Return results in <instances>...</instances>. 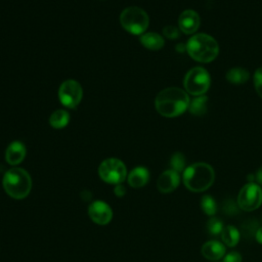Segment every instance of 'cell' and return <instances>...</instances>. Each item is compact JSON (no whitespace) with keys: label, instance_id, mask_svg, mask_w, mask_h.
Wrapping results in <instances>:
<instances>
[{"label":"cell","instance_id":"1","mask_svg":"<svg viewBox=\"0 0 262 262\" xmlns=\"http://www.w3.org/2000/svg\"><path fill=\"white\" fill-rule=\"evenodd\" d=\"M155 105L160 115L166 118H174L187 110L189 97L186 91L178 87H168L158 93Z\"/></svg>","mask_w":262,"mask_h":262},{"label":"cell","instance_id":"2","mask_svg":"<svg viewBox=\"0 0 262 262\" xmlns=\"http://www.w3.org/2000/svg\"><path fill=\"white\" fill-rule=\"evenodd\" d=\"M4 191L12 199L23 200L32 189V179L25 169L14 167L5 172L2 178Z\"/></svg>","mask_w":262,"mask_h":262},{"label":"cell","instance_id":"3","mask_svg":"<svg viewBox=\"0 0 262 262\" xmlns=\"http://www.w3.org/2000/svg\"><path fill=\"white\" fill-rule=\"evenodd\" d=\"M214 169L207 163H194L183 172V183L185 187L194 192L208 189L214 182Z\"/></svg>","mask_w":262,"mask_h":262},{"label":"cell","instance_id":"4","mask_svg":"<svg viewBox=\"0 0 262 262\" xmlns=\"http://www.w3.org/2000/svg\"><path fill=\"white\" fill-rule=\"evenodd\" d=\"M186 50L194 60L208 63L217 57L219 46L212 36L200 33L189 38L186 44Z\"/></svg>","mask_w":262,"mask_h":262},{"label":"cell","instance_id":"5","mask_svg":"<svg viewBox=\"0 0 262 262\" xmlns=\"http://www.w3.org/2000/svg\"><path fill=\"white\" fill-rule=\"evenodd\" d=\"M120 23L124 30L133 35H141L148 27L147 13L140 7L130 6L125 8L120 15Z\"/></svg>","mask_w":262,"mask_h":262},{"label":"cell","instance_id":"6","mask_svg":"<svg viewBox=\"0 0 262 262\" xmlns=\"http://www.w3.org/2000/svg\"><path fill=\"white\" fill-rule=\"evenodd\" d=\"M100 179L110 184H121L127 177L125 164L117 158H108L102 161L98 167Z\"/></svg>","mask_w":262,"mask_h":262},{"label":"cell","instance_id":"7","mask_svg":"<svg viewBox=\"0 0 262 262\" xmlns=\"http://www.w3.org/2000/svg\"><path fill=\"white\" fill-rule=\"evenodd\" d=\"M210 83L209 73L201 67H195L189 70L183 81L185 91L194 96L205 94L210 87Z\"/></svg>","mask_w":262,"mask_h":262},{"label":"cell","instance_id":"8","mask_svg":"<svg viewBox=\"0 0 262 262\" xmlns=\"http://www.w3.org/2000/svg\"><path fill=\"white\" fill-rule=\"evenodd\" d=\"M237 204L239 209L247 212L258 209L262 204L261 187L254 182H250L244 185L238 192Z\"/></svg>","mask_w":262,"mask_h":262},{"label":"cell","instance_id":"9","mask_svg":"<svg viewBox=\"0 0 262 262\" xmlns=\"http://www.w3.org/2000/svg\"><path fill=\"white\" fill-rule=\"evenodd\" d=\"M83 95V90L79 82L75 80H66L62 82L58 89V98L62 105L74 108L76 107Z\"/></svg>","mask_w":262,"mask_h":262},{"label":"cell","instance_id":"10","mask_svg":"<svg viewBox=\"0 0 262 262\" xmlns=\"http://www.w3.org/2000/svg\"><path fill=\"white\" fill-rule=\"evenodd\" d=\"M88 215L94 223L98 225H105L113 219V210L107 203L98 200L89 205Z\"/></svg>","mask_w":262,"mask_h":262},{"label":"cell","instance_id":"11","mask_svg":"<svg viewBox=\"0 0 262 262\" xmlns=\"http://www.w3.org/2000/svg\"><path fill=\"white\" fill-rule=\"evenodd\" d=\"M180 182L179 173L170 169L164 171L157 180V188L163 193H168L177 188Z\"/></svg>","mask_w":262,"mask_h":262},{"label":"cell","instance_id":"12","mask_svg":"<svg viewBox=\"0 0 262 262\" xmlns=\"http://www.w3.org/2000/svg\"><path fill=\"white\" fill-rule=\"evenodd\" d=\"M200 16L199 14L191 9H186L181 12L178 18L179 29L184 34H193L200 27Z\"/></svg>","mask_w":262,"mask_h":262},{"label":"cell","instance_id":"13","mask_svg":"<svg viewBox=\"0 0 262 262\" xmlns=\"http://www.w3.org/2000/svg\"><path fill=\"white\" fill-rule=\"evenodd\" d=\"M26 157V146L20 141H12L5 150V160L11 166L20 164Z\"/></svg>","mask_w":262,"mask_h":262},{"label":"cell","instance_id":"14","mask_svg":"<svg viewBox=\"0 0 262 262\" xmlns=\"http://www.w3.org/2000/svg\"><path fill=\"white\" fill-rule=\"evenodd\" d=\"M225 254V247L218 241H209L202 247V255L211 261H218Z\"/></svg>","mask_w":262,"mask_h":262},{"label":"cell","instance_id":"15","mask_svg":"<svg viewBox=\"0 0 262 262\" xmlns=\"http://www.w3.org/2000/svg\"><path fill=\"white\" fill-rule=\"evenodd\" d=\"M148 179H149V172L145 167H142V166L135 167L129 172L127 176L128 183L133 188H140L144 186L148 182Z\"/></svg>","mask_w":262,"mask_h":262},{"label":"cell","instance_id":"16","mask_svg":"<svg viewBox=\"0 0 262 262\" xmlns=\"http://www.w3.org/2000/svg\"><path fill=\"white\" fill-rule=\"evenodd\" d=\"M140 42L141 44L147 48V49H150V50H159L161 49L164 44H165V41H164V38L157 34V33H154V32H149V33H145V34H142L140 36Z\"/></svg>","mask_w":262,"mask_h":262},{"label":"cell","instance_id":"17","mask_svg":"<svg viewBox=\"0 0 262 262\" xmlns=\"http://www.w3.org/2000/svg\"><path fill=\"white\" fill-rule=\"evenodd\" d=\"M70 122V114L64 110H56L49 117V124L52 128H64Z\"/></svg>","mask_w":262,"mask_h":262},{"label":"cell","instance_id":"18","mask_svg":"<svg viewBox=\"0 0 262 262\" xmlns=\"http://www.w3.org/2000/svg\"><path fill=\"white\" fill-rule=\"evenodd\" d=\"M241 233L236 227L232 225L225 226L221 232V239L227 247H234L239 242Z\"/></svg>","mask_w":262,"mask_h":262},{"label":"cell","instance_id":"19","mask_svg":"<svg viewBox=\"0 0 262 262\" xmlns=\"http://www.w3.org/2000/svg\"><path fill=\"white\" fill-rule=\"evenodd\" d=\"M249 72L244 68H232L226 73V80L232 84H243L249 79Z\"/></svg>","mask_w":262,"mask_h":262},{"label":"cell","instance_id":"20","mask_svg":"<svg viewBox=\"0 0 262 262\" xmlns=\"http://www.w3.org/2000/svg\"><path fill=\"white\" fill-rule=\"evenodd\" d=\"M188 108H189V112L195 116H202L206 114L208 108V97L204 95L196 96V98H194L191 102H189Z\"/></svg>","mask_w":262,"mask_h":262},{"label":"cell","instance_id":"21","mask_svg":"<svg viewBox=\"0 0 262 262\" xmlns=\"http://www.w3.org/2000/svg\"><path fill=\"white\" fill-rule=\"evenodd\" d=\"M259 228V223L255 219H250L245 221L242 224V234L245 236V238H250L255 236L257 230Z\"/></svg>","mask_w":262,"mask_h":262},{"label":"cell","instance_id":"22","mask_svg":"<svg viewBox=\"0 0 262 262\" xmlns=\"http://www.w3.org/2000/svg\"><path fill=\"white\" fill-rule=\"evenodd\" d=\"M201 207H202V210L204 211V213H206L207 215L209 216H212L216 213L217 211V205H216V202L215 200L207 194V195H204L202 198V201H201Z\"/></svg>","mask_w":262,"mask_h":262},{"label":"cell","instance_id":"23","mask_svg":"<svg viewBox=\"0 0 262 262\" xmlns=\"http://www.w3.org/2000/svg\"><path fill=\"white\" fill-rule=\"evenodd\" d=\"M170 165L172 170L176 172H181L184 170L185 167V158L181 152H175L170 160Z\"/></svg>","mask_w":262,"mask_h":262},{"label":"cell","instance_id":"24","mask_svg":"<svg viewBox=\"0 0 262 262\" xmlns=\"http://www.w3.org/2000/svg\"><path fill=\"white\" fill-rule=\"evenodd\" d=\"M224 226H223V223L220 219L216 218V217H213L211 218L208 223H207V229L209 231L210 234L212 235H218V234H221L222 230H223Z\"/></svg>","mask_w":262,"mask_h":262},{"label":"cell","instance_id":"25","mask_svg":"<svg viewBox=\"0 0 262 262\" xmlns=\"http://www.w3.org/2000/svg\"><path fill=\"white\" fill-rule=\"evenodd\" d=\"M222 210H223L224 214H226L228 216H233V215H236L239 213L238 204L236 202H234L232 199H227L226 201H224Z\"/></svg>","mask_w":262,"mask_h":262},{"label":"cell","instance_id":"26","mask_svg":"<svg viewBox=\"0 0 262 262\" xmlns=\"http://www.w3.org/2000/svg\"><path fill=\"white\" fill-rule=\"evenodd\" d=\"M254 86L256 92L262 98V68L257 69L254 74Z\"/></svg>","mask_w":262,"mask_h":262},{"label":"cell","instance_id":"27","mask_svg":"<svg viewBox=\"0 0 262 262\" xmlns=\"http://www.w3.org/2000/svg\"><path fill=\"white\" fill-rule=\"evenodd\" d=\"M163 34L169 39H176L179 36V30L174 26H166L163 29Z\"/></svg>","mask_w":262,"mask_h":262},{"label":"cell","instance_id":"28","mask_svg":"<svg viewBox=\"0 0 262 262\" xmlns=\"http://www.w3.org/2000/svg\"><path fill=\"white\" fill-rule=\"evenodd\" d=\"M223 262H242V256L237 252H230L224 257Z\"/></svg>","mask_w":262,"mask_h":262},{"label":"cell","instance_id":"29","mask_svg":"<svg viewBox=\"0 0 262 262\" xmlns=\"http://www.w3.org/2000/svg\"><path fill=\"white\" fill-rule=\"evenodd\" d=\"M114 193H115V195L118 196V198L124 196L125 193H126V188H125V186H124L122 183H121V184H117V185L115 186V188H114Z\"/></svg>","mask_w":262,"mask_h":262},{"label":"cell","instance_id":"30","mask_svg":"<svg viewBox=\"0 0 262 262\" xmlns=\"http://www.w3.org/2000/svg\"><path fill=\"white\" fill-rule=\"evenodd\" d=\"M255 238L259 244H262V227H259L256 234H255Z\"/></svg>","mask_w":262,"mask_h":262},{"label":"cell","instance_id":"31","mask_svg":"<svg viewBox=\"0 0 262 262\" xmlns=\"http://www.w3.org/2000/svg\"><path fill=\"white\" fill-rule=\"evenodd\" d=\"M256 179L259 182V184L262 185V166L259 168V170L256 173Z\"/></svg>","mask_w":262,"mask_h":262},{"label":"cell","instance_id":"32","mask_svg":"<svg viewBox=\"0 0 262 262\" xmlns=\"http://www.w3.org/2000/svg\"><path fill=\"white\" fill-rule=\"evenodd\" d=\"M213 262H216V261H213Z\"/></svg>","mask_w":262,"mask_h":262}]
</instances>
